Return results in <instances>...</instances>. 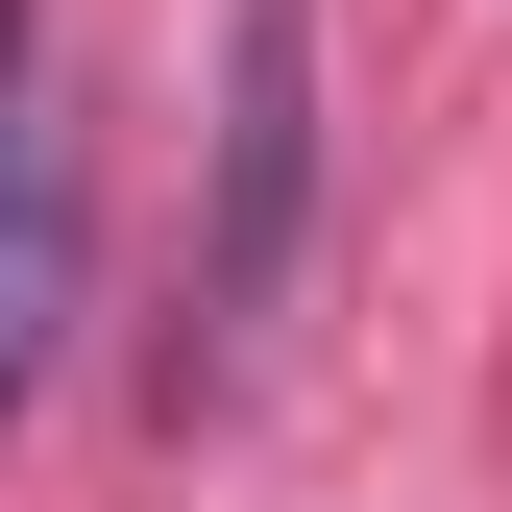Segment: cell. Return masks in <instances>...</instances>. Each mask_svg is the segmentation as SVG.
I'll list each match as a JSON object with an SVG mask.
<instances>
[{
    "label": "cell",
    "instance_id": "obj_2",
    "mask_svg": "<svg viewBox=\"0 0 512 512\" xmlns=\"http://www.w3.org/2000/svg\"><path fill=\"white\" fill-rule=\"evenodd\" d=\"M74 342V122H49V0H0V415Z\"/></svg>",
    "mask_w": 512,
    "mask_h": 512
},
{
    "label": "cell",
    "instance_id": "obj_1",
    "mask_svg": "<svg viewBox=\"0 0 512 512\" xmlns=\"http://www.w3.org/2000/svg\"><path fill=\"white\" fill-rule=\"evenodd\" d=\"M317 269V0H220V122H196V244H171L147 415H244Z\"/></svg>",
    "mask_w": 512,
    "mask_h": 512
}]
</instances>
